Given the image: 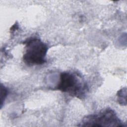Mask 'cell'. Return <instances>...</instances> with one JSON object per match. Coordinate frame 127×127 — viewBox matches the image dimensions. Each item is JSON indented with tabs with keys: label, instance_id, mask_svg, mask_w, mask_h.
<instances>
[{
	"label": "cell",
	"instance_id": "cell-1",
	"mask_svg": "<svg viewBox=\"0 0 127 127\" xmlns=\"http://www.w3.org/2000/svg\"><path fill=\"white\" fill-rule=\"evenodd\" d=\"M87 88L82 77L79 74L71 72H62L59 82L56 87L57 90L80 99L85 95Z\"/></svg>",
	"mask_w": 127,
	"mask_h": 127
},
{
	"label": "cell",
	"instance_id": "cell-2",
	"mask_svg": "<svg viewBox=\"0 0 127 127\" xmlns=\"http://www.w3.org/2000/svg\"><path fill=\"white\" fill-rule=\"evenodd\" d=\"M23 43L25 46L23 61L26 64L33 66L43 64L46 62L48 47L46 43L34 37L28 38Z\"/></svg>",
	"mask_w": 127,
	"mask_h": 127
},
{
	"label": "cell",
	"instance_id": "cell-3",
	"mask_svg": "<svg viewBox=\"0 0 127 127\" xmlns=\"http://www.w3.org/2000/svg\"><path fill=\"white\" fill-rule=\"evenodd\" d=\"M78 126L80 127H124V125L114 111L106 109L99 112L83 118Z\"/></svg>",
	"mask_w": 127,
	"mask_h": 127
},
{
	"label": "cell",
	"instance_id": "cell-4",
	"mask_svg": "<svg viewBox=\"0 0 127 127\" xmlns=\"http://www.w3.org/2000/svg\"><path fill=\"white\" fill-rule=\"evenodd\" d=\"M8 94L7 89L1 84V93H0V107H1L3 103L4 102Z\"/></svg>",
	"mask_w": 127,
	"mask_h": 127
},
{
	"label": "cell",
	"instance_id": "cell-5",
	"mask_svg": "<svg viewBox=\"0 0 127 127\" xmlns=\"http://www.w3.org/2000/svg\"><path fill=\"white\" fill-rule=\"evenodd\" d=\"M125 88L122 89L121 90L119 91L118 92V102L120 104H122L123 105H124V103H125V105H126V103L123 100L124 99L125 101H126V99L124 98V95H126V88L125 89V90H124Z\"/></svg>",
	"mask_w": 127,
	"mask_h": 127
}]
</instances>
